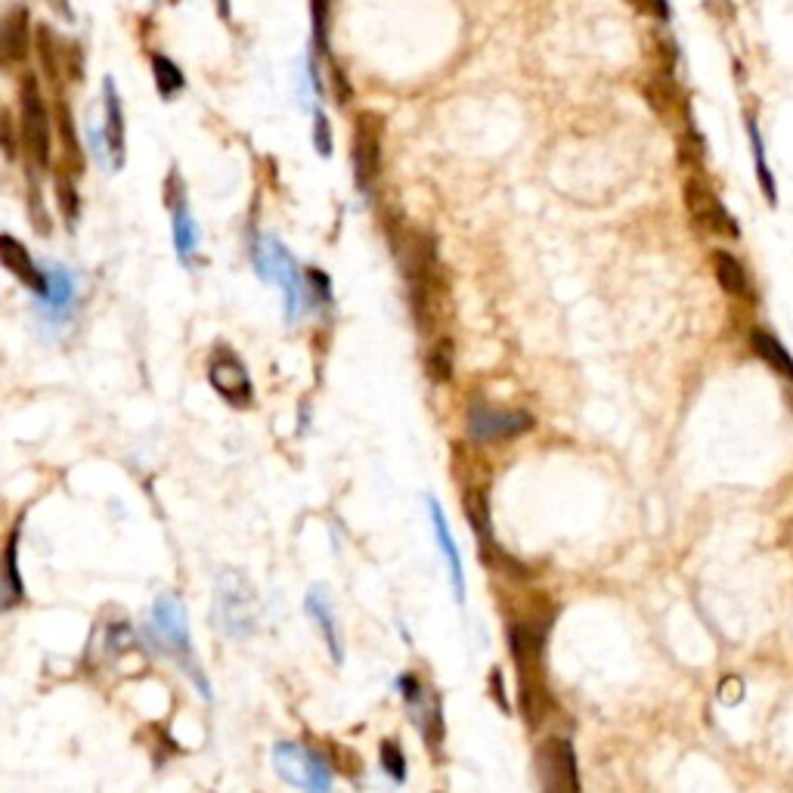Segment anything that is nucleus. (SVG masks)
Masks as SVG:
<instances>
[{"label":"nucleus","mask_w":793,"mask_h":793,"mask_svg":"<svg viewBox=\"0 0 793 793\" xmlns=\"http://www.w3.org/2000/svg\"><path fill=\"white\" fill-rule=\"evenodd\" d=\"M390 245L400 261V271L409 286V305L416 326L425 335L434 338L440 320H443V307H447V283L440 273L438 242L428 233H419L412 227H406L400 220L388 223Z\"/></svg>","instance_id":"obj_1"},{"label":"nucleus","mask_w":793,"mask_h":793,"mask_svg":"<svg viewBox=\"0 0 793 793\" xmlns=\"http://www.w3.org/2000/svg\"><path fill=\"white\" fill-rule=\"evenodd\" d=\"M153 636L158 645L168 651L170 658L177 660V667L189 675V682L199 689L205 701H211V682L205 675L202 663L196 660L192 651V632H189V617H186L184 602L177 592H162L153 602Z\"/></svg>","instance_id":"obj_2"},{"label":"nucleus","mask_w":793,"mask_h":793,"mask_svg":"<svg viewBox=\"0 0 793 793\" xmlns=\"http://www.w3.org/2000/svg\"><path fill=\"white\" fill-rule=\"evenodd\" d=\"M211 617L227 639H249L257 626V595L252 583L236 571L220 574L214 583Z\"/></svg>","instance_id":"obj_3"},{"label":"nucleus","mask_w":793,"mask_h":793,"mask_svg":"<svg viewBox=\"0 0 793 793\" xmlns=\"http://www.w3.org/2000/svg\"><path fill=\"white\" fill-rule=\"evenodd\" d=\"M51 109L37 87L34 75H25L19 85V140L34 170H51Z\"/></svg>","instance_id":"obj_4"},{"label":"nucleus","mask_w":793,"mask_h":793,"mask_svg":"<svg viewBox=\"0 0 793 793\" xmlns=\"http://www.w3.org/2000/svg\"><path fill=\"white\" fill-rule=\"evenodd\" d=\"M273 766H276V775L288 784H295V788H301L305 793L332 791V772L335 769L317 747L279 741L273 747Z\"/></svg>","instance_id":"obj_5"},{"label":"nucleus","mask_w":793,"mask_h":793,"mask_svg":"<svg viewBox=\"0 0 793 793\" xmlns=\"http://www.w3.org/2000/svg\"><path fill=\"white\" fill-rule=\"evenodd\" d=\"M254 271L261 273V279L267 283H279V288L286 291V313L288 322L298 320V310H301V298H305V283H301V273L298 264L279 239H261L254 245Z\"/></svg>","instance_id":"obj_6"},{"label":"nucleus","mask_w":793,"mask_h":793,"mask_svg":"<svg viewBox=\"0 0 793 793\" xmlns=\"http://www.w3.org/2000/svg\"><path fill=\"white\" fill-rule=\"evenodd\" d=\"M682 196H685V208H689V218L692 223L707 233V236L716 239H738L741 236V227L738 220L728 214V208L723 205V199L709 189L707 180L701 177H689L685 186H682Z\"/></svg>","instance_id":"obj_7"},{"label":"nucleus","mask_w":793,"mask_h":793,"mask_svg":"<svg viewBox=\"0 0 793 793\" xmlns=\"http://www.w3.org/2000/svg\"><path fill=\"white\" fill-rule=\"evenodd\" d=\"M208 382L211 388L218 394L220 400L233 406V409H245L252 406L254 400V388H252V375L245 370L242 356L227 348V344H218L214 354L208 356Z\"/></svg>","instance_id":"obj_8"},{"label":"nucleus","mask_w":793,"mask_h":793,"mask_svg":"<svg viewBox=\"0 0 793 793\" xmlns=\"http://www.w3.org/2000/svg\"><path fill=\"white\" fill-rule=\"evenodd\" d=\"M533 428V416L524 409H503V406L472 404L469 406V438L474 443H499L515 440Z\"/></svg>","instance_id":"obj_9"},{"label":"nucleus","mask_w":793,"mask_h":793,"mask_svg":"<svg viewBox=\"0 0 793 793\" xmlns=\"http://www.w3.org/2000/svg\"><path fill=\"white\" fill-rule=\"evenodd\" d=\"M537 778L542 793H580L576 753L568 738H546L537 747Z\"/></svg>","instance_id":"obj_10"},{"label":"nucleus","mask_w":793,"mask_h":793,"mask_svg":"<svg viewBox=\"0 0 793 793\" xmlns=\"http://www.w3.org/2000/svg\"><path fill=\"white\" fill-rule=\"evenodd\" d=\"M382 136L385 119L378 112H360L354 121V177L356 189L372 192L382 174Z\"/></svg>","instance_id":"obj_11"},{"label":"nucleus","mask_w":793,"mask_h":793,"mask_svg":"<svg viewBox=\"0 0 793 793\" xmlns=\"http://www.w3.org/2000/svg\"><path fill=\"white\" fill-rule=\"evenodd\" d=\"M165 202L170 211V233H174V252L180 254V261L189 264L192 252L199 249V227L189 214V199H186V186L180 170L170 168L168 184H165Z\"/></svg>","instance_id":"obj_12"},{"label":"nucleus","mask_w":793,"mask_h":793,"mask_svg":"<svg viewBox=\"0 0 793 793\" xmlns=\"http://www.w3.org/2000/svg\"><path fill=\"white\" fill-rule=\"evenodd\" d=\"M645 100L648 106L654 109V115H658L663 124H670V128H679V131H685L689 128V100H685V90L679 87L673 75H667V71H654L648 81H645Z\"/></svg>","instance_id":"obj_13"},{"label":"nucleus","mask_w":793,"mask_h":793,"mask_svg":"<svg viewBox=\"0 0 793 793\" xmlns=\"http://www.w3.org/2000/svg\"><path fill=\"white\" fill-rule=\"evenodd\" d=\"M400 694H404V704L412 713V723L419 726L422 738L428 741V747H438L440 738H443V723H440V704L434 694L428 692L422 685V679L416 673L400 675Z\"/></svg>","instance_id":"obj_14"},{"label":"nucleus","mask_w":793,"mask_h":793,"mask_svg":"<svg viewBox=\"0 0 793 793\" xmlns=\"http://www.w3.org/2000/svg\"><path fill=\"white\" fill-rule=\"evenodd\" d=\"M0 267L13 273L32 295L44 298V291H47V273L34 264L32 252H29L16 236H10V233H0Z\"/></svg>","instance_id":"obj_15"},{"label":"nucleus","mask_w":793,"mask_h":793,"mask_svg":"<svg viewBox=\"0 0 793 793\" xmlns=\"http://www.w3.org/2000/svg\"><path fill=\"white\" fill-rule=\"evenodd\" d=\"M102 143L112 168H124V106H121L119 87L112 78L102 81Z\"/></svg>","instance_id":"obj_16"},{"label":"nucleus","mask_w":793,"mask_h":793,"mask_svg":"<svg viewBox=\"0 0 793 793\" xmlns=\"http://www.w3.org/2000/svg\"><path fill=\"white\" fill-rule=\"evenodd\" d=\"M19 530H22V524L10 530V537L0 549V614L16 610L25 602V583L19 571Z\"/></svg>","instance_id":"obj_17"},{"label":"nucleus","mask_w":793,"mask_h":793,"mask_svg":"<svg viewBox=\"0 0 793 793\" xmlns=\"http://www.w3.org/2000/svg\"><path fill=\"white\" fill-rule=\"evenodd\" d=\"M32 47V32H29V7L16 3L0 22V63L3 66H19L25 63Z\"/></svg>","instance_id":"obj_18"},{"label":"nucleus","mask_w":793,"mask_h":793,"mask_svg":"<svg viewBox=\"0 0 793 793\" xmlns=\"http://www.w3.org/2000/svg\"><path fill=\"white\" fill-rule=\"evenodd\" d=\"M305 608H307V614L313 617L317 629L322 632V641H326V648H329L332 660H335V663H344L341 626H338V617H335V610H332V602H329V592H326V586H313V590H307Z\"/></svg>","instance_id":"obj_19"},{"label":"nucleus","mask_w":793,"mask_h":793,"mask_svg":"<svg viewBox=\"0 0 793 793\" xmlns=\"http://www.w3.org/2000/svg\"><path fill=\"white\" fill-rule=\"evenodd\" d=\"M713 273H716V283L723 286L728 298L744 301V305H753L757 301V291L750 283V273L744 271V264L731 252H713Z\"/></svg>","instance_id":"obj_20"},{"label":"nucleus","mask_w":793,"mask_h":793,"mask_svg":"<svg viewBox=\"0 0 793 793\" xmlns=\"http://www.w3.org/2000/svg\"><path fill=\"white\" fill-rule=\"evenodd\" d=\"M428 511H431V524H434V537L440 542V552L447 555V564H450V580H453V592H456V602L462 605L465 602V574H462V561H459V549L453 542V533H450V524L443 518V508H440L438 499H428Z\"/></svg>","instance_id":"obj_21"},{"label":"nucleus","mask_w":793,"mask_h":793,"mask_svg":"<svg viewBox=\"0 0 793 793\" xmlns=\"http://www.w3.org/2000/svg\"><path fill=\"white\" fill-rule=\"evenodd\" d=\"M750 348H753V354L760 356L769 370H775L781 378H788L793 385V356L788 354V348H784L772 332L753 329V332H750Z\"/></svg>","instance_id":"obj_22"},{"label":"nucleus","mask_w":793,"mask_h":793,"mask_svg":"<svg viewBox=\"0 0 793 793\" xmlns=\"http://www.w3.org/2000/svg\"><path fill=\"white\" fill-rule=\"evenodd\" d=\"M456 370V344L450 335L431 338V348L425 354V372L434 385H447Z\"/></svg>","instance_id":"obj_23"},{"label":"nucleus","mask_w":793,"mask_h":793,"mask_svg":"<svg viewBox=\"0 0 793 793\" xmlns=\"http://www.w3.org/2000/svg\"><path fill=\"white\" fill-rule=\"evenodd\" d=\"M71 298H75V283H71L66 267H51V273H47V291L41 298L44 310L51 313V320H66Z\"/></svg>","instance_id":"obj_24"},{"label":"nucleus","mask_w":793,"mask_h":793,"mask_svg":"<svg viewBox=\"0 0 793 793\" xmlns=\"http://www.w3.org/2000/svg\"><path fill=\"white\" fill-rule=\"evenodd\" d=\"M150 68H153V78H155V90H158V97L165 102H170L174 97H180L186 87V75L180 71V66L168 59L165 53H150Z\"/></svg>","instance_id":"obj_25"},{"label":"nucleus","mask_w":793,"mask_h":793,"mask_svg":"<svg viewBox=\"0 0 793 793\" xmlns=\"http://www.w3.org/2000/svg\"><path fill=\"white\" fill-rule=\"evenodd\" d=\"M37 56H41V66L44 75L51 81H59V71L68 68V53L59 41V34L53 32L51 25H37Z\"/></svg>","instance_id":"obj_26"},{"label":"nucleus","mask_w":793,"mask_h":793,"mask_svg":"<svg viewBox=\"0 0 793 793\" xmlns=\"http://www.w3.org/2000/svg\"><path fill=\"white\" fill-rule=\"evenodd\" d=\"M56 202H59V214L66 220V230L75 233L78 218H81V196H78V186L71 180V174H66V170H56Z\"/></svg>","instance_id":"obj_27"},{"label":"nucleus","mask_w":793,"mask_h":793,"mask_svg":"<svg viewBox=\"0 0 793 793\" xmlns=\"http://www.w3.org/2000/svg\"><path fill=\"white\" fill-rule=\"evenodd\" d=\"M56 121H59V140H63V150H66L68 168H75V174H81V168H85V155H81L78 131H75V121H71V112H68L66 100L56 106Z\"/></svg>","instance_id":"obj_28"},{"label":"nucleus","mask_w":793,"mask_h":793,"mask_svg":"<svg viewBox=\"0 0 793 793\" xmlns=\"http://www.w3.org/2000/svg\"><path fill=\"white\" fill-rule=\"evenodd\" d=\"M310 19H313V44H317V51L329 53V19H332V0H310Z\"/></svg>","instance_id":"obj_29"},{"label":"nucleus","mask_w":793,"mask_h":793,"mask_svg":"<svg viewBox=\"0 0 793 793\" xmlns=\"http://www.w3.org/2000/svg\"><path fill=\"white\" fill-rule=\"evenodd\" d=\"M750 124V146H753V155H757V170H760V184H762V192H766V199L775 205V177H772V170L766 168V153H762V136H760V128L753 124V119L747 121Z\"/></svg>","instance_id":"obj_30"},{"label":"nucleus","mask_w":793,"mask_h":793,"mask_svg":"<svg viewBox=\"0 0 793 793\" xmlns=\"http://www.w3.org/2000/svg\"><path fill=\"white\" fill-rule=\"evenodd\" d=\"M29 218H32V227L37 236H51V214H47V205H44V196H41V189L34 184V177L32 186H29Z\"/></svg>","instance_id":"obj_31"},{"label":"nucleus","mask_w":793,"mask_h":793,"mask_svg":"<svg viewBox=\"0 0 793 793\" xmlns=\"http://www.w3.org/2000/svg\"><path fill=\"white\" fill-rule=\"evenodd\" d=\"M19 146H22V140H19L13 115L7 109H0V153L7 155V162H16Z\"/></svg>","instance_id":"obj_32"},{"label":"nucleus","mask_w":793,"mask_h":793,"mask_svg":"<svg viewBox=\"0 0 793 793\" xmlns=\"http://www.w3.org/2000/svg\"><path fill=\"white\" fill-rule=\"evenodd\" d=\"M382 769H385L394 781H404L406 778V757L397 741H382Z\"/></svg>","instance_id":"obj_33"},{"label":"nucleus","mask_w":793,"mask_h":793,"mask_svg":"<svg viewBox=\"0 0 793 793\" xmlns=\"http://www.w3.org/2000/svg\"><path fill=\"white\" fill-rule=\"evenodd\" d=\"M313 143H317L320 155H332V131H329V121L322 112L313 115Z\"/></svg>","instance_id":"obj_34"},{"label":"nucleus","mask_w":793,"mask_h":793,"mask_svg":"<svg viewBox=\"0 0 793 793\" xmlns=\"http://www.w3.org/2000/svg\"><path fill=\"white\" fill-rule=\"evenodd\" d=\"M629 3L639 10L641 16L660 19V22H667V19H670V0H629Z\"/></svg>","instance_id":"obj_35"},{"label":"nucleus","mask_w":793,"mask_h":793,"mask_svg":"<svg viewBox=\"0 0 793 793\" xmlns=\"http://www.w3.org/2000/svg\"><path fill=\"white\" fill-rule=\"evenodd\" d=\"M47 3H51L53 10H56L63 19L75 16V13H71V0H47Z\"/></svg>","instance_id":"obj_36"}]
</instances>
